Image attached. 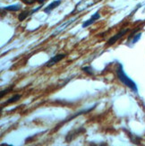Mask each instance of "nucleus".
<instances>
[{"label":"nucleus","mask_w":145,"mask_h":146,"mask_svg":"<svg viewBox=\"0 0 145 146\" xmlns=\"http://www.w3.org/2000/svg\"><path fill=\"white\" fill-rule=\"evenodd\" d=\"M60 4H61V1H60V0H56V1H53L51 4H49V5L47 6V7H46L45 9H44V12H45V13H48H48H50V11H52L53 9H55V8L58 7V6Z\"/></svg>","instance_id":"obj_5"},{"label":"nucleus","mask_w":145,"mask_h":146,"mask_svg":"<svg viewBox=\"0 0 145 146\" xmlns=\"http://www.w3.org/2000/svg\"><path fill=\"white\" fill-rule=\"evenodd\" d=\"M21 1L24 4H26V5H32L35 2H38L39 0H21Z\"/></svg>","instance_id":"obj_11"},{"label":"nucleus","mask_w":145,"mask_h":146,"mask_svg":"<svg viewBox=\"0 0 145 146\" xmlns=\"http://www.w3.org/2000/svg\"><path fill=\"white\" fill-rule=\"evenodd\" d=\"M81 70L83 71H84L86 74H88L89 75H93V69H92V67L91 66H85V67H83L81 68Z\"/></svg>","instance_id":"obj_9"},{"label":"nucleus","mask_w":145,"mask_h":146,"mask_svg":"<svg viewBox=\"0 0 145 146\" xmlns=\"http://www.w3.org/2000/svg\"><path fill=\"white\" fill-rule=\"evenodd\" d=\"M116 74H117V78L119 79V81H121L122 84H124L125 86H127L128 88H130L132 91H134V92H137L138 90H137V86L135 84V82L131 80L128 76L124 74V70H123V67H122V65L121 64H118L117 65V67L116 69Z\"/></svg>","instance_id":"obj_1"},{"label":"nucleus","mask_w":145,"mask_h":146,"mask_svg":"<svg viewBox=\"0 0 145 146\" xmlns=\"http://www.w3.org/2000/svg\"><path fill=\"white\" fill-rule=\"evenodd\" d=\"M5 11H12V12H16L21 9V5H8L6 7L4 8Z\"/></svg>","instance_id":"obj_7"},{"label":"nucleus","mask_w":145,"mask_h":146,"mask_svg":"<svg viewBox=\"0 0 145 146\" xmlns=\"http://www.w3.org/2000/svg\"><path fill=\"white\" fill-rule=\"evenodd\" d=\"M30 12H29V11H23V12H22L21 14L19 15V16H18V20L20 21V22H23V20H25V19L28 17L29 15H30Z\"/></svg>","instance_id":"obj_8"},{"label":"nucleus","mask_w":145,"mask_h":146,"mask_svg":"<svg viewBox=\"0 0 145 146\" xmlns=\"http://www.w3.org/2000/svg\"><path fill=\"white\" fill-rule=\"evenodd\" d=\"M45 1H46V0H39V1H38V2L40 3V4H42L43 2H45Z\"/></svg>","instance_id":"obj_13"},{"label":"nucleus","mask_w":145,"mask_h":146,"mask_svg":"<svg viewBox=\"0 0 145 146\" xmlns=\"http://www.w3.org/2000/svg\"><path fill=\"white\" fill-rule=\"evenodd\" d=\"M66 58V54H58V55H56L55 56H53V58H51L49 59V61L46 64V66L48 67H50V66H52L56 64H58V62H60L62 59H64Z\"/></svg>","instance_id":"obj_3"},{"label":"nucleus","mask_w":145,"mask_h":146,"mask_svg":"<svg viewBox=\"0 0 145 146\" xmlns=\"http://www.w3.org/2000/svg\"><path fill=\"white\" fill-rule=\"evenodd\" d=\"M129 31V29H124V30H122L120 33H118L117 34H116L115 36H113L112 38H110V39L108 40V45H113V44H115L119 39H121V38L124 35L126 34Z\"/></svg>","instance_id":"obj_2"},{"label":"nucleus","mask_w":145,"mask_h":146,"mask_svg":"<svg viewBox=\"0 0 145 146\" xmlns=\"http://www.w3.org/2000/svg\"><path fill=\"white\" fill-rule=\"evenodd\" d=\"M141 35H142L141 33H138V34H136L135 36L134 35V39H133V43H135V42H136V41H137L138 40H139L140 38H141Z\"/></svg>","instance_id":"obj_12"},{"label":"nucleus","mask_w":145,"mask_h":146,"mask_svg":"<svg viewBox=\"0 0 145 146\" xmlns=\"http://www.w3.org/2000/svg\"><path fill=\"white\" fill-rule=\"evenodd\" d=\"M21 97L22 96H21L20 94H15V96H13L12 98H10V99H8L7 100H6V102L5 103V105H8V104H11V103H15V102H16L18 100H20Z\"/></svg>","instance_id":"obj_6"},{"label":"nucleus","mask_w":145,"mask_h":146,"mask_svg":"<svg viewBox=\"0 0 145 146\" xmlns=\"http://www.w3.org/2000/svg\"><path fill=\"white\" fill-rule=\"evenodd\" d=\"M99 12H97V13H95L92 16H91V19H89V20H87L86 22H84L83 23V28H86V27H88V26H90L91 24H92L94 22H95L96 20H98V19L99 18Z\"/></svg>","instance_id":"obj_4"},{"label":"nucleus","mask_w":145,"mask_h":146,"mask_svg":"<svg viewBox=\"0 0 145 146\" xmlns=\"http://www.w3.org/2000/svg\"><path fill=\"white\" fill-rule=\"evenodd\" d=\"M12 89H13V86L9 87L8 89H5V91H2V92H1V94H0V98H3V97H4V95H6L10 91H12Z\"/></svg>","instance_id":"obj_10"}]
</instances>
